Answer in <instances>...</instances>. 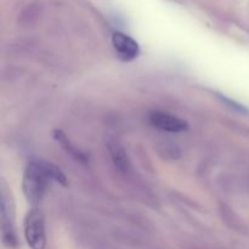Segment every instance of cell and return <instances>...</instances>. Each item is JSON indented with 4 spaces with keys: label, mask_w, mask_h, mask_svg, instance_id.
Masks as SVG:
<instances>
[{
    "label": "cell",
    "mask_w": 249,
    "mask_h": 249,
    "mask_svg": "<svg viewBox=\"0 0 249 249\" xmlns=\"http://www.w3.org/2000/svg\"><path fill=\"white\" fill-rule=\"evenodd\" d=\"M112 44L116 50L117 56L122 61H131L139 55V45L131 36L116 32L112 36Z\"/></svg>",
    "instance_id": "5b68a950"
},
{
    "label": "cell",
    "mask_w": 249,
    "mask_h": 249,
    "mask_svg": "<svg viewBox=\"0 0 249 249\" xmlns=\"http://www.w3.org/2000/svg\"><path fill=\"white\" fill-rule=\"evenodd\" d=\"M51 180L66 185L63 173L55 165L45 162H31L23 175V192L31 203H39L43 199Z\"/></svg>",
    "instance_id": "6da1fadb"
},
{
    "label": "cell",
    "mask_w": 249,
    "mask_h": 249,
    "mask_svg": "<svg viewBox=\"0 0 249 249\" xmlns=\"http://www.w3.org/2000/svg\"><path fill=\"white\" fill-rule=\"evenodd\" d=\"M23 233L27 245L32 249H45V219L39 209H32L27 213L24 218Z\"/></svg>",
    "instance_id": "7a4b0ae2"
},
{
    "label": "cell",
    "mask_w": 249,
    "mask_h": 249,
    "mask_svg": "<svg viewBox=\"0 0 249 249\" xmlns=\"http://www.w3.org/2000/svg\"><path fill=\"white\" fill-rule=\"evenodd\" d=\"M148 121L155 128L162 131H168V133H182L189 128L186 122L180 119L179 117L160 111L151 112Z\"/></svg>",
    "instance_id": "277c9868"
},
{
    "label": "cell",
    "mask_w": 249,
    "mask_h": 249,
    "mask_svg": "<svg viewBox=\"0 0 249 249\" xmlns=\"http://www.w3.org/2000/svg\"><path fill=\"white\" fill-rule=\"evenodd\" d=\"M14 208L5 184H1V237L7 248L17 247L16 230H15Z\"/></svg>",
    "instance_id": "3957f363"
}]
</instances>
